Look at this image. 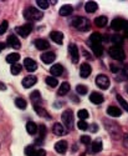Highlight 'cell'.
<instances>
[{
    "mask_svg": "<svg viewBox=\"0 0 128 156\" xmlns=\"http://www.w3.org/2000/svg\"><path fill=\"white\" fill-rule=\"evenodd\" d=\"M5 46H6L5 43H0V51H3V50L5 49Z\"/></svg>",
    "mask_w": 128,
    "mask_h": 156,
    "instance_id": "obj_48",
    "label": "cell"
},
{
    "mask_svg": "<svg viewBox=\"0 0 128 156\" xmlns=\"http://www.w3.org/2000/svg\"><path fill=\"white\" fill-rule=\"evenodd\" d=\"M34 44L39 50H47L50 48V44L47 43V40H45V39H36L34 41Z\"/></svg>",
    "mask_w": 128,
    "mask_h": 156,
    "instance_id": "obj_17",
    "label": "cell"
},
{
    "mask_svg": "<svg viewBox=\"0 0 128 156\" xmlns=\"http://www.w3.org/2000/svg\"><path fill=\"white\" fill-rule=\"evenodd\" d=\"M102 41V36L99 33H93L89 36V43H101Z\"/></svg>",
    "mask_w": 128,
    "mask_h": 156,
    "instance_id": "obj_35",
    "label": "cell"
},
{
    "mask_svg": "<svg viewBox=\"0 0 128 156\" xmlns=\"http://www.w3.org/2000/svg\"><path fill=\"white\" fill-rule=\"evenodd\" d=\"M30 99H31V101L34 102V106H40V104H41V94H40V91H32L31 94H30Z\"/></svg>",
    "mask_w": 128,
    "mask_h": 156,
    "instance_id": "obj_19",
    "label": "cell"
},
{
    "mask_svg": "<svg viewBox=\"0 0 128 156\" xmlns=\"http://www.w3.org/2000/svg\"><path fill=\"white\" fill-rule=\"evenodd\" d=\"M55 59H56V55H55V53H52V51H47V53L41 54V60L45 64H51L52 61H55Z\"/></svg>",
    "mask_w": 128,
    "mask_h": 156,
    "instance_id": "obj_15",
    "label": "cell"
},
{
    "mask_svg": "<svg viewBox=\"0 0 128 156\" xmlns=\"http://www.w3.org/2000/svg\"><path fill=\"white\" fill-rule=\"evenodd\" d=\"M32 29H34L32 24H31V23H28V24H24L22 27H18V28L15 29V31H16V34H19V35L22 36V37H28V36L31 34Z\"/></svg>",
    "mask_w": 128,
    "mask_h": 156,
    "instance_id": "obj_5",
    "label": "cell"
},
{
    "mask_svg": "<svg viewBox=\"0 0 128 156\" xmlns=\"http://www.w3.org/2000/svg\"><path fill=\"white\" fill-rule=\"evenodd\" d=\"M50 37L56 43V44H62L63 41V34L61 31H51Z\"/></svg>",
    "mask_w": 128,
    "mask_h": 156,
    "instance_id": "obj_20",
    "label": "cell"
},
{
    "mask_svg": "<svg viewBox=\"0 0 128 156\" xmlns=\"http://www.w3.org/2000/svg\"><path fill=\"white\" fill-rule=\"evenodd\" d=\"M46 155V152H45V150H42V149H37V151H36V154H35V156H45Z\"/></svg>",
    "mask_w": 128,
    "mask_h": 156,
    "instance_id": "obj_45",
    "label": "cell"
},
{
    "mask_svg": "<svg viewBox=\"0 0 128 156\" xmlns=\"http://www.w3.org/2000/svg\"><path fill=\"white\" fill-rule=\"evenodd\" d=\"M103 100H105V98L101 93L93 91L91 95H89V101H91L92 104H95V105H99V104L103 102Z\"/></svg>",
    "mask_w": 128,
    "mask_h": 156,
    "instance_id": "obj_13",
    "label": "cell"
},
{
    "mask_svg": "<svg viewBox=\"0 0 128 156\" xmlns=\"http://www.w3.org/2000/svg\"><path fill=\"white\" fill-rule=\"evenodd\" d=\"M102 147H103V145H102V141H101L99 139L96 140L95 142H92V151H93L95 154L102 151Z\"/></svg>",
    "mask_w": 128,
    "mask_h": 156,
    "instance_id": "obj_31",
    "label": "cell"
},
{
    "mask_svg": "<svg viewBox=\"0 0 128 156\" xmlns=\"http://www.w3.org/2000/svg\"><path fill=\"white\" fill-rule=\"evenodd\" d=\"M8 28H9V23L6 20L2 21V24H0V35H4L5 31L8 30Z\"/></svg>",
    "mask_w": 128,
    "mask_h": 156,
    "instance_id": "obj_42",
    "label": "cell"
},
{
    "mask_svg": "<svg viewBox=\"0 0 128 156\" xmlns=\"http://www.w3.org/2000/svg\"><path fill=\"white\" fill-rule=\"evenodd\" d=\"M107 18L106 16H98V18H96L95 19V24L97 25L98 28H103V27H106L107 25Z\"/></svg>",
    "mask_w": 128,
    "mask_h": 156,
    "instance_id": "obj_28",
    "label": "cell"
},
{
    "mask_svg": "<svg viewBox=\"0 0 128 156\" xmlns=\"http://www.w3.org/2000/svg\"><path fill=\"white\" fill-rule=\"evenodd\" d=\"M55 150L59 152V154H65L66 150H67V142L65 140H60L55 144Z\"/></svg>",
    "mask_w": 128,
    "mask_h": 156,
    "instance_id": "obj_16",
    "label": "cell"
},
{
    "mask_svg": "<svg viewBox=\"0 0 128 156\" xmlns=\"http://www.w3.org/2000/svg\"><path fill=\"white\" fill-rule=\"evenodd\" d=\"M36 151H37V149H35V146H32V145L25 147V154H26V156H35Z\"/></svg>",
    "mask_w": 128,
    "mask_h": 156,
    "instance_id": "obj_36",
    "label": "cell"
},
{
    "mask_svg": "<svg viewBox=\"0 0 128 156\" xmlns=\"http://www.w3.org/2000/svg\"><path fill=\"white\" fill-rule=\"evenodd\" d=\"M37 133H39V139H37V145H41V142L44 140V137L46 136V126L45 125H40L37 127Z\"/></svg>",
    "mask_w": 128,
    "mask_h": 156,
    "instance_id": "obj_22",
    "label": "cell"
},
{
    "mask_svg": "<svg viewBox=\"0 0 128 156\" xmlns=\"http://www.w3.org/2000/svg\"><path fill=\"white\" fill-rule=\"evenodd\" d=\"M117 100H118V102L121 104V106L124 109V111H128V102H127L121 95H117Z\"/></svg>",
    "mask_w": 128,
    "mask_h": 156,
    "instance_id": "obj_40",
    "label": "cell"
},
{
    "mask_svg": "<svg viewBox=\"0 0 128 156\" xmlns=\"http://www.w3.org/2000/svg\"><path fill=\"white\" fill-rule=\"evenodd\" d=\"M61 120L69 130L73 129V114H72L71 110H66L65 112H63L61 115Z\"/></svg>",
    "mask_w": 128,
    "mask_h": 156,
    "instance_id": "obj_4",
    "label": "cell"
},
{
    "mask_svg": "<svg viewBox=\"0 0 128 156\" xmlns=\"http://www.w3.org/2000/svg\"><path fill=\"white\" fill-rule=\"evenodd\" d=\"M91 73H92L91 65L87 64V62H83L81 65V68H80V75H81V77L86 79V77H88L89 75H91Z\"/></svg>",
    "mask_w": 128,
    "mask_h": 156,
    "instance_id": "obj_11",
    "label": "cell"
},
{
    "mask_svg": "<svg viewBox=\"0 0 128 156\" xmlns=\"http://www.w3.org/2000/svg\"><path fill=\"white\" fill-rule=\"evenodd\" d=\"M42 16H44L42 12L35 8H28L24 11V18L28 21H39L42 19Z\"/></svg>",
    "mask_w": 128,
    "mask_h": 156,
    "instance_id": "obj_2",
    "label": "cell"
},
{
    "mask_svg": "<svg viewBox=\"0 0 128 156\" xmlns=\"http://www.w3.org/2000/svg\"><path fill=\"white\" fill-rule=\"evenodd\" d=\"M96 84H97V86L99 87V89H102V90H107L108 87H109V79L106 76V75H98L97 77H96Z\"/></svg>",
    "mask_w": 128,
    "mask_h": 156,
    "instance_id": "obj_6",
    "label": "cell"
},
{
    "mask_svg": "<svg viewBox=\"0 0 128 156\" xmlns=\"http://www.w3.org/2000/svg\"><path fill=\"white\" fill-rule=\"evenodd\" d=\"M97 8H98V5H97V3H95V2H88V3H86V5H85V9H86L87 12H95V11L97 10Z\"/></svg>",
    "mask_w": 128,
    "mask_h": 156,
    "instance_id": "obj_27",
    "label": "cell"
},
{
    "mask_svg": "<svg viewBox=\"0 0 128 156\" xmlns=\"http://www.w3.org/2000/svg\"><path fill=\"white\" fill-rule=\"evenodd\" d=\"M107 114L109 116H112V118H120V116L122 115V111L117 106H109L107 109Z\"/></svg>",
    "mask_w": 128,
    "mask_h": 156,
    "instance_id": "obj_23",
    "label": "cell"
},
{
    "mask_svg": "<svg viewBox=\"0 0 128 156\" xmlns=\"http://www.w3.org/2000/svg\"><path fill=\"white\" fill-rule=\"evenodd\" d=\"M71 23H72V27H75L80 31H87V30H89V28H91L89 20L86 18H82V16H76Z\"/></svg>",
    "mask_w": 128,
    "mask_h": 156,
    "instance_id": "obj_1",
    "label": "cell"
},
{
    "mask_svg": "<svg viewBox=\"0 0 128 156\" xmlns=\"http://www.w3.org/2000/svg\"><path fill=\"white\" fill-rule=\"evenodd\" d=\"M50 73L52 74L54 77H55V76H60V75L63 74V66H62L61 64H55L54 66L50 68Z\"/></svg>",
    "mask_w": 128,
    "mask_h": 156,
    "instance_id": "obj_18",
    "label": "cell"
},
{
    "mask_svg": "<svg viewBox=\"0 0 128 156\" xmlns=\"http://www.w3.org/2000/svg\"><path fill=\"white\" fill-rule=\"evenodd\" d=\"M46 84H47L50 87H56V86L59 85V81H57L56 77H54V76H47V77H46Z\"/></svg>",
    "mask_w": 128,
    "mask_h": 156,
    "instance_id": "obj_32",
    "label": "cell"
},
{
    "mask_svg": "<svg viewBox=\"0 0 128 156\" xmlns=\"http://www.w3.org/2000/svg\"><path fill=\"white\" fill-rule=\"evenodd\" d=\"M6 44H9V46L12 48V49H20V46H21L20 40L18 39V36L14 35V34L8 36V41H6Z\"/></svg>",
    "mask_w": 128,
    "mask_h": 156,
    "instance_id": "obj_10",
    "label": "cell"
},
{
    "mask_svg": "<svg viewBox=\"0 0 128 156\" xmlns=\"http://www.w3.org/2000/svg\"><path fill=\"white\" fill-rule=\"evenodd\" d=\"M20 59V55L18 54V53H14V54H9L8 56H6V61L9 62V64H16L18 62V60Z\"/></svg>",
    "mask_w": 128,
    "mask_h": 156,
    "instance_id": "obj_29",
    "label": "cell"
},
{
    "mask_svg": "<svg viewBox=\"0 0 128 156\" xmlns=\"http://www.w3.org/2000/svg\"><path fill=\"white\" fill-rule=\"evenodd\" d=\"M89 130H91V131H97L98 127H97V125H92L91 127H89Z\"/></svg>",
    "mask_w": 128,
    "mask_h": 156,
    "instance_id": "obj_47",
    "label": "cell"
},
{
    "mask_svg": "<svg viewBox=\"0 0 128 156\" xmlns=\"http://www.w3.org/2000/svg\"><path fill=\"white\" fill-rule=\"evenodd\" d=\"M24 66H25V69H26L29 73H32V71H35L37 69V64H36L35 60H32L30 58H26L24 60Z\"/></svg>",
    "mask_w": 128,
    "mask_h": 156,
    "instance_id": "obj_12",
    "label": "cell"
},
{
    "mask_svg": "<svg viewBox=\"0 0 128 156\" xmlns=\"http://www.w3.org/2000/svg\"><path fill=\"white\" fill-rule=\"evenodd\" d=\"M76 91H77L79 95H85V94H87V86L77 85V86H76Z\"/></svg>",
    "mask_w": 128,
    "mask_h": 156,
    "instance_id": "obj_41",
    "label": "cell"
},
{
    "mask_svg": "<svg viewBox=\"0 0 128 156\" xmlns=\"http://www.w3.org/2000/svg\"><path fill=\"white\" fill-rule=\"evenodd\" d=\"M73 12V8L71 5H63L60 9V15L61 16H69Z\"/></svg>",
    "mask_w": 128,
    "mask_h": 156,
    "instance_id": "obj_25",
    "label": "cell"
},
{
    "mask_svg": "<svg viewBox=\"0 0 128 156\" xmlns=\"http://www.w3.org/2000/svg\"><path fill=\"white\" fill-rule=\"evenodd\" d=\"M21 69H22V68H21V65L16 62V64H12V65H11L10 71H11V74H12V75H19V74H20V71H21Z\"/></svg>",
    "mask_w": 128,
    "mask_h": 156,
    "instance_id": "obj_33",
    "label": "cell"
},
{
    "mask_svg": "<svg viewBox=\"0 0 128 156\" xmlns=\"http://www.w3.org/2000/svg\"><path fill=\"white\" fill-rule=\"evenodd\" d=\"M70 89H71L70 84H69V83H66V81H63V83L61 84L60 89H59V91H57V94H59L60 96H63V95H66V94H67V93L70 91Z\"/></svg>",
    "mask_w": 128,
    "mask_h": 156,
    "instance_id": "obj_24",
    "label": "cell"
},
{
    "mask_svg": "<svg viewBox=\"0 0 128 156\" xmlns=\"http://www.w3.org/2000/svg\"><path fill=\"white\" fill-rule=\"evenodd\" d=\"M89 46H91L93 54L96 56H102V54H103V46H102L101 43H89Z\"/></svg>",
    "mask_w": 128,
    "mask_h": 156,
    "instance_id": "obj_14",
    "label": "cell"
},
{
    "mask_svg": "<svg viewBox=\"0 0 128 156\" xmlns=\"http://www.w3.org/2000/svg\"><path fill=\"white\" fill-rule=\"evenodd\" d=\"M69 53H70V56H71V60L73 64L79 62V59H80V54H79V48L76 44H70L69 45Z\"/></svg>",
    "mask_w": 128,
    "mask_h": 156,
    "instance_id": "obj_7",
    "label": "cell"
},
{
    "mask_svg": "<svg viewBox=\"0 0 128 156\" xmlns=\"http://www.w3.org/2000/svg\"><path fill=\"white\" fill-rule=\"evenodd\" d=\"M15 105H16V108H19V109H26L28 104H26V101H25L24 99L18 98V99H15Z\"/></svg>",
    "mask_w": 128,
    "mask_h": 156,
    "instance_id": "obj_34",
    "label": "cell"
},
{
    "mask_svg": "<svg viewBox=\"0 0 128 156\" xmlns=\"http://www.w3.org/2000/svg\"><path fill=\"white\" fill-rule=\"evenodd\" d=\"M0 90H3V91H4V90H6V85L4 83H2V81H0Z\"/></svg>",
    "mask_w": 128,
    "mask_h": 156,
    "instance_id": "obj_46",
    "label": "cell"
},
{
    "mask_svg": "<svg viewBox=\"0 0 128 156\" xmlns=\"http://www.w3.org/2000/svg\"><path fill=\"white\" fill-rule=\"evenodd\" d=\"M112 43L114 44V46H121L123 43V36H121L120 34H114L112 36Z\"/></svg>",
    "mask_w": 128,
    "mask_h": 156,
    "instance_id": "obj_30",
    "label": "cell"
},
{
    "mask_svg": "<svg viewBox=\"0 0 128 156\" xmlns=\"http://www.w3.org/2000/svg\"><path fill=\"white\" fill-rule=\"evenodd\" d=\"M26 130H28V133H29L30 135L37 134V126H36V124L32 122V121H29V122L26 124Z\"/></svg>",
    "mask_w": 128,
    "mask_h": 156,
    "instance_id": "obj_26",
    "label": "cell"
},
{
    "mask_svg": "<svg viewBox=\"0 0 128 156\" xmlns=\"http://www.w3.org/2000/svg\"><path fill=\"white\" fill-rule=\"evenodd\" d=\"M126 24H127L126 20L117 18V19H114V20L111 23V28H112L114 31H120V30H123V29H124Z\"/></svg>",
    "mask_w": 128,
    "mask_h": 156,
    "instance_id": "obj_8",
    "label": "cell"
},
{
    "mask_svg": "<svg viewBox=\"0 0 128 156\" xmlns=\"http://www.w3.org/2000/svg\"><path fill=\"white\" fill-rule=\"evenodd\" d=\"M37 83V77L34 76V75H29V76H25L22 79V86L25 89H29V87H32L35 84Z\"/></svg>",
    "mask_w": 128,
    "mask_h": 156,
    "instance_id": "obj_9",
    "label": "cell"
},
{
    "mask_svg": "<svg viewBox=\"0 0 128 156\" xmlns=\"http://www.w3.org/2000/svg\"><path fill=\"white\" fill-rule=\"evenodd\" d=\"M81 142L82 144H85V145H89L91 144V137H89L88 135H83V136H81Z\"/></svg>",
    "mask_w": 128,
    "mask_h": 156,
    "instance_id": "obj_44",
    "label": "cell"
},
{
    "mask_svg": "<svg viewBox=\"0 0 128 156\" xmlns=\"http://www.w3.org/2000/svg\"><path fill=\"white\" fill-rule=\"evenodd\" d=\"M36 4H37V6H39V8L45 9V10L50 6V2H47V0H36Z\"/></svg>",
    "mask_w": 128,
    "mask_h": 156,
    "instance_id": "obj_37",
    "label": "cell"
},
{
    "mask_svg": "<svg viewBox=\"0 0 128 156\" xmlns=\"http://www.w3.org/2000/svg\"><path fill=\"white\" fill-rule=\"evenodd\" d=\"M77 127H79L80 130H83V131H85V130L88 129V124L86 122V120H80V121L77 122Z\"/></svg>",
    "mask_w": 128,
    "mask_h": 156,
    "instance_id": "obj_43",
    "label": "cell"
},
{
    "mask_svg": "<svg viewBox=\"0 0 128 156\" xmlns=\"http://www.w3.org/2000/svg\"><path fill=\"white\" fill-rule=\"evenodd\" d=\"M52 131H54V134L57 135V136H62V135H65V133H66L63 125L60 124V122H55V125H54V127H52Z\"/></svg>",
    "mask_w": 128,
    "mask_h": 156,
    "instance_id": "obj_21",
    "label": "cell"
},
{
    "mask_svg": "<svg viewBox=\"0 0 128 156\" xmlns=\"http://www.w3.org/2000/svg\"><path fill=\"white\" fill-rule=\"evenodd\" d=\"M77 116L81 119V120H86V119H88V116H89V114H88V111L87 110H85V109H81L79 112H77Z\"/></svg>",
    "mask_w": 128,
    "mask_h": 156,
    "instance_id": "obj_39",
    "label": "cell"
},
{
    "mask_svg": "<svg viewBox=\"0 0 128 156\" xmlns=\"http://www.w3.org/2000/svg\"><path fill=\"white\" fill-rule=\"evenodd\" d=\"M34 109H35V111L39 114L40 116H42V118H44V116H46V118H50L49 114H47V111H46L45 109H42L41 106H34Z\"/></svg>",
    "mask_w": 128,
    "mask_h": 156,
    "instance_id": "obj_38",
    "label": "cell"
},
{
    "mask_svg": "<svg viewBox=\"0 0 128 156\" xmlns=\"http://www.w3.org/2000/svg\"><path fill=\"white\" fill-rule=\"evenodd\" d=\"M109 55H111L112 59L118 60V61H122V60H124V58H126L122 46H114V45L109 48Z\"/></svg>",
    "mask_w": 128,
    "mask_h": 156,
    "instance_id": "obj_3",
    "label": "cell"
}]
</instances>
